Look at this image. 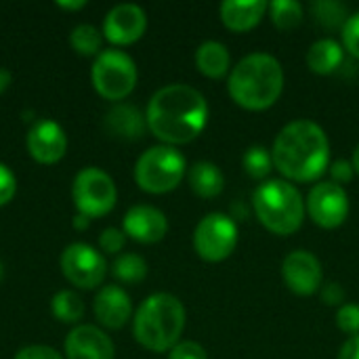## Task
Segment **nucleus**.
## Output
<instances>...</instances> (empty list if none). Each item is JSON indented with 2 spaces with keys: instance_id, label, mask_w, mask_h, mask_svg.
Segmentation results:
<instances>
[{
  "instance_id": "obj_1",
  "label": "nucleus",
  "mask_w": 359,
  "mask_h": 359,
  "mask_svg": "<svg viewBox=\"0 0 359 359\" xmlns=\"http://www.w3.org/2000/svg\"><path fill=\"white\" fill-rule=\"evenodd\" d=\"M145 120L149 133L164 145H185L204 130L208 101L189 84H168L151 95Z\"/></svg>"
},
{
  "instance_id": "obj_2",
  "label": "nucleus",
  "mask_w": 359,
  "mask_h": 359,
  "mask_svg": "<svg viewBox=\"0 0 359 359\" xmlns=\"http://www.w3.org/2000/svg\"><path fill=\"white\" fill-rule=\"evenodd\" d=\"M273 168L294 183L318 181L330 168V141L326 130L313 120L288 122L271 147Z\"/></svg>"
},
{
  "instance_id": "obj_3",
  "label": "nucleus",
  "mask_w": 359,
  "mask_h": 359,
  "mask_svg": "<svg viewBox=\"0 0 359 359\" xmlns=\"http://www.w3.org/2000/svg\"><path fill=\"white\" fill-rule=\"evenodd\" d=\"M227 90L231 101L242 109L265 111L278 103L284 90L282 63L269 53L246 55L231 67Z\"/></svg>"
},
{
  "instance_id": "obj_4",
  "label": "nucleus",
  "mask_w": 359,
  "mask_h": 359,
  "mask_svg": "<svg viewBox=\"0 0 359 359\" xmlns=\"http://www.w3.org/2000/svg\"><path fill=\"white\" fill-rule=\"evenodd\" d=\"M185 307L177 297L156 292L135 311L133 334L141 347L154 353H164L179 343L185 330Z\"/></svg>"
},
{
  "instance_id": "obj_5",
  "label": "nucleus",
  "mask_w": 359,
  "mask_h": 359,
  "mask_svg": "<svg viewBox=\"0 0 359 359\" xmlns=\"http://www.w3.org/2000/svg\"><path fill=\"white\" fill-rule=\"evenodd\" d=\"M252 208L261 225L276 236H292L307 217L301 191L286 179L263 181L252 191Z\"/></svg>"
},
{
  "instance_id": "obj_6",
  "label": "nucleus",
  "mask_w": 359,
  "mask_h": 359,
  "mask_svg": "<svg viewBox=\"0 0 359 359\" xmlns=\"http://www.w3.org/2000/svg\"><path fill=\"white\" fill-rule=\"evenodd\" d=\"M187 162L170 145H156L143 151L135 164V181L147 194H168L185 177Z\"/></svg>"
},
{
  "instance_id": "obj_7",
  "label": "nucleus",
  "mask_w": 359,
  "mask_h": 359,
  "mask_svg": "<svg viewBox=\"0 0 359 359\" xmlns=\"http://www.w3.org/2000/svg\"><path fill=\"white\" fill-rule=\"evenodd\" d=\"M90 80L95 90L103 99L122 101L137 86V65L128 53L118 48H107L95 57Z\"/></svg>"
},
{
  "instance_id": "obj_8",
  "label": "nucleus",
  "mask_w": 359,
  "mask_h": 359,
  "mask_svg": "<svg viewBox=\"0 0 359 359\" xmlns=\"http://www.w3.org/2000/svg\"><path fill=\"white\" fill-rule=\"evenodd\" d=\"M238 223L223 212L202 217L194 231V248L206 263H221L231 257L238 246Z\"/></svg>"
},
{
  "instance_id": "obj_9",
  "label": "nucleus",
  "mask_w": 359,
  "mask_h": 359,
  "mask_svg": "<svg viewBox=\"0 0 359 359\" xmlns=\"http://www.w3.org/2000/svg\"><path fill=\"white\" fill-rule=\"evenodd\" d=\"M72 196H74L78 212L93 219V217L107 215L116 206L118 189L105 170L86 166L74 179Z\"/></svg>"
},
{
  "instance_id": "obj_10",
  "label": "nucleus",
  "mask_w": 359,
  "mask_h": 359,
  "mask_svg": "<svg viewBox=\"0 0 359 359\" xmlns=\"http://www.w3.org/2000/svg\"><path fill=\"white\" fill-rule=\"evenodd\" d=\"M305 208L309 219L322 229H337L349 217V196L345 187L332 181H320L311 187Z\"/></svg>"
},
{
  "instance_id": "obj_11",
  "label": "nucleus",
  "mask_w": 359,
  "mask_h": 359,
  "mask_svg": "<svg viewBox=\"0 0 359 359\" xmlns=\"http://www.w3.org/2000/svg\"><path fill=\"white\" fill-rule=\"evenodd\" d=\"M61 271L78 288H97L107 273V263L99 250L88 244L76 242L61 252Z\"/></svg>"
},
{
  "instance_id": "obj_12",
  "label": "nucleus",
  "mask_w": 359,
  "mask_h": 359,
  "mask_svg": "<svg viewBox=\"0 0 359 359\" xmlns=\"http://www.w3.org/2000/svg\"><path fill=\"white\" fill-rule=\"evenodd\" d=\"M282 278L288 290L299 297H311L324 286L322 263L309 250H292L282 263Z\"/></svg>"
},
{
  "instance_id": "obj_13",
  "label": "nucleus",
  "mask_w": 359,
  "mask_h": 359,
  "mask_svg": "<svg viewBox=\"0 0 359 359\" xmlns=\"http://www.w3.org/2000/svg\"><path fill=\"white\" fill-rule=\"evenodd\" d=\"M147 27V15L139 4H116L103 19V34L111 44L126 46L137 42Z\"/></svg>"
},
{
  "instance_id": "obj_14",
  "label": "nucleus",
  "mask_w": 359,
  "mask_h": 359,
  "mask_svg": "<svg viewBox=\"0 0 359 359\" xmlns=\"http://www.w3.org/2000/svg\"><path fill=\"white\" fill-rule=\"evenodd\" d=\"M27 151L40 164H55L67 151L65 130L55 120H36L27 130Z\"/></svg>"
},
{
  "instance_id": "obj_15",
  "label": "nucleus",
  "mask_w": 359,
  "mask_h": 359,
  "mask_svg": "<svg viewBox=\"0 0 359 359\" xmlns=\"http://www.w3.org/2000/svg\"><path fill=\"white\" fill-rule=\"evenodd\" d=\"M124 233L141 244H156L168 231V219L162 210L149 204H137L126 210L122 221Z\"/></svg>"
},
{
  "instance_id": "obj_16",
  "label": "nucleus",
  "mask_w": 359,
  "mask_h": 359,
  "mask_svg": "<svg viewBox=\"0 0 359 359\" xmlns=\"http://www.w3.org/2000/svg\"><path fill=\"white\" fill-rule=\"evenodd\" d=\"M111 339L97 326L82 324L76 326L65 339V358L67 359H114Z\"/></svg>"
},
{
  "instance_id": "obj_17",
  "label": "nucleus",
  "mask_w": 359,
  "mask_h": 359,
  "mask_svg": "<svg viewBox=\"0 0 359 359\" xmlns=\"http://www.w3.org/2000/svg\"><path fill=\"white\" fill-rule=\"evenodd\" d=\"M93 311L101 326L118 330L126 326V322L130 320L133 303L126 290H122L120 286H103L93 301Z\"/></svg>"
},
{
  "instance_id": "obj_18",
  "label": "nucleus",
  "mask_w": 359,
  "mask_h": 359,
  "mask_svg": "<svg viewBox=\"0 0 359 359\" xmlns=\"http://www.w3.org/2000/svg\"><path fill=\"white\" fill-rule=\"evenodd\" d=\"M269 2L265 0H225L219 6L221 23L231 32H250L267 15Z\"/></svg>"
},
{
  "instance_id": "obj_19",
  "label": "nucleus",
  "mask_w": 359,
  "mask_h": 359,
  "mask_svg": "<svg viewBox=\"0 0 359 359\" xmlns=\"http://www.w3.org/2000/svg\"><path fill=\"white\" fill-rule=\"evenodd\" d=\"M105 130L111 137L124 139V141H137L145 135L147 120L145 116L128 103H116L107 114H105Z\"/></svg>"
},
{
  "instance_id": "obj_20",
  "label": "nucleus",
  "mask_w": 359,
  "mask_h": 359,
  "mask_svg": "<svg viewBox=\"0 0 359 359\" xmlns=\"http://www.w3.org/2000/svg\"><path fill=\"white\" fill-rule=\"evenodd\" d=\"M196 67L202 76L210 80H221L231 72V57L225 44L217 40H206L196 50Z\"/></svg>"
},
{
  "instance_id": "obj_21",
  "label": "nucleus",
  "mask_w": 359,
  "mask_h": 359,
  "mask_svg": "<svg viewBox=\"0 0 359 359\" xmlns=\"http://www.w3.org/2000/svg\"><path fill=\"white\" fill-rule=\"evenodd\" d=\"M187 183H189L191 191L202 200H212V198L221 196L225 189V177H223L221 168L208 160H200L189 168Z\"/></svg>"
},
{
  "instance_id": "obj_22",
  "label": "nucleus",
  "mask_w": 359,
  "mask_h": 359,
  "mask_svg": "<svg viewBox=\"0 0 359 359\" xmlns=\"http://www.w3.org/2000/svg\"><path fill=\"white\" fill-rule=\"evenodd\" d=\"M305 61H307V67L313 74L330 76L345 61V48H343V44H339L332 38H320L309 46Z\"/></svg>"
},
{
  "instance_id": "obj_23",
  "label": "nucleus",
  "mask_w": 359,
  "mask_h": 359,
  "mask_svg": "<svg viewBox=\"0 0 359 359\" xmlns=\"http://www.w3.org/2000/svg\"><path fill=\"white\" fill-rule=\"evenodd\" d=\"M267 15L278 29L290 32L303 23L305 6L299 0H273L267 6Z\"/></svg>"
},
{
  "instance_id": "obj_24",
  "label": "nucleus",
  "mask_w": 359,
  "mask_h": 359,
  "mask_svg": "<svg viewBox=\"0 0 359 359\" xmlns=\"http://www.w3.org/2000/svg\"><path fill=\"white\" fill-rule=\"evenodd\" d=\"M111 273L116 280L124 284H139L147 276V263L139 255L124 252V255H118L116 261L111 263Z\"/></svg>"
},
{
  "instance_id": "obj_25",
  "label": "nucleus",
  "mask_w": 359,
  "mask_h": 359,
  "mask_svg": "<svg viewBox=\"0 0 359 359\" xmlns=\"http://www.w3.org/2000/svg\"><path fill=\"white\" fill-rule=\"evenodd\" d=\"M53 316L63 324H74L84 316V303L74 290H59L50 301Z\"/></svg>"
},
{
  "instance_id": "obj_26",
  "label": "nucleus",
  "mask_w": 359,
  "mask_h": 359,
  "mask_svg": "<svg viewBox=\"0 0 359 359\" xmlns=\"http://www.w3.org/2000/svg\"><path fill=\"white\" fill-rule=\"evenodd\" d=\"M244 170L248 172L250 179L255 181H263L269 177V172L273 170V158H271V149L263 147V145H252L246 149L244 158H242Z\"/></svg>"
},
{
  "instance_id": "obj_27",
  "label": "nucleus",
  "mask_w": 359,
  "mask_h": 359,
  "mask_svg": "<svg viewBox=\"0 0 359 359\" xmlns=\"http://www.w3.org/2000/svg\"><path fill=\"white\" fill-rule=\"evenodd\" d=\"M311 11H313L318 23L328 29H343V25L349 19L347 6L337 0H318V2H313Z\"/></svg>"
},
{
  "instance_id": "obj_28",
  "label": "nucleus",
  "mask_w": 359,
  "mask_h": 359,
  "mask_svg": "<svg viewBox=\"0 0 359 359\" xmlns=\"http://www.w3.org/2000/svg\"><path fill=\"white\" fill-rule=\"evenodd\" d=\"M69 42L76 53L80 55H99L101 50V34L90 23H80L72 29Z\"/></svg>"
},
{
  "instance_id": "obj_29",
  "label": "nucleus",
  "mask_w": 359,
  "mask_h": 359,
  "mask_svg": "<svg viewBox=\"0 0 359 359\" xmlns=\"http://www.w3.org/2000/svg\"><path fill=\"white\" fill-rule=\"evenodd\" d=\"M337 326L341 332L355 337L359 334V305L345 303L337 309Z\"/></svg>"
},
{
  "instance_id": "obj_30",
  "label": "nucleus",
  "mask_w": 359,
  "mask_h": 359,
  "mask_svg": "<svg viewBox=\"0 0 359 359\" xmlns=\"http://www.w3.org/2000/svg\"><path fill=\"white\" fill-rule=\"evenodd\" d=\"M341 36H343V48L359 59V13L349 15L347 23L341 29Z\"/></svg>"
},
{
  "instance_id": "obj_31",
  "label": "nucleus",
  "mask_w": 359,
  "mask_h": 359,
  "mask_svg": "<svg viewBox=\"0 0 359 359\" xmlns=\"http://www.w3.org/2000/svg\"><path fill=\"white\" fill-rule=\"evenodd\" d=\"M124 244H126V233H124L122 229L107 227V229H103L101 236H99V246H101V250L107 252V255L120 252V250L124 248Z\"/></svg>"
},
{
  "instance_id": "obj_32",
  "label": "nucleus",
  "mask_w": 359,
  "mask_h": 359,
  "mask_svg": "<svg viewBox=\"0 0 359 359\" xmlns=\"http://www.w3.org/2000/svg\"><path fill=\"white\" fill-rule=\"evenodd\" d=\"M168 359H208V353L196 341H179L168 351Z\"/></svg>"
},
{
  "instance_id": "obj_33",
  "label": "nucleus",
  "mask_w": 359,
  "mask_h": 359,
  "mask_svg": "<svg viewBox=\"0 0 359 359\" xmlns=\"http://www.w3.org/2000/svg\"><path fill=\"white\" fill-rule=\"evenodd\" d=\"M328 170H330V181L337 183V185H341V187L347 185V183H351L353 177H355V168H353V164L347 162V160H337V162H332Z\"/></svg>"
},
{
  "instance_id": "obj_34",
  "label": "nucleus",
  "mask_w": 359,
  "mask_h": 359,
  "mask_svg": "<svg viewBox=\"0 0 359 359\" xmlns=\"http://www.w3.org/2000/svg\"><path fill=\"white\" fill-rule=\"evenodd\" d=\"M15 191H17V179L11 172V168L0 162V206L8 204L13 200Z\"/></svg>"
},
{
  "instance_id": "obj_35",
  "label": "nucleus",
  "mask_w": 359,
  "mask_h": 359,
  "mask_svg": "<svg viewBox=\"0 0 359 359\" xmlns=\"http://www.w3.org/2000/svg\"><path fill=\"white\" fill-rule=\"evenodd\" d=\"M320 294H322V303L324 305H330V307H341L345 305V290L341 284L337 282H326L322 288H320Z\"/></svg>"
},
{
  "instance_id": "obj_36",
  "label": "nucleus",
  "mask_w": 359,
  "mask_h": 359,
  "mask_svg": "<svg viewBox=\"0 0 359 359\" xmlns=\"http://www.w3.org/2000/svg\"><path fill=\"white\" fill-rule=\"evenodd\" d=\"M15 359H63L61 353H57L53 347H44V345H32V347H23Z\"/></svg>"
},
{
  "instance_id": "obj_37",
  "label": "nucleus",
  "mask_w": 359,
  "mask_h": 359,
  "mask_svg": "<svg viewBox=\"0 0 359 359\" xmlns=\"http://www.w3.org/2000/svg\"><path fill=\"white\" fill-rule=\"evenodd\" d=\"M339 359H359V334L355 337H349L341 351H339Z\"/></svg>"
},
{
  "instance_id": "obj_38",
  "label": "nucleus",
  "mask_w": 359,
  "mask_h": 359,
  "mask_svg": "<svg viewBox=\"0 0 359 359\" xmlns=\"http://www.w3.org/2000/svg\"><path fill=\"white\" fill-rule=\"evenodd\" d=\"M8 84H11V72L0 67V93H4L8 88Z\"/></svg>"
},
{
  "instance_id": "obj_39",
  "label": "nucleus",
  "mask_w": 359,
  "mask_h": 359,
  "mask_svg": "<svg viewBox=\"0 0 359 359\" xmlns=\"http://www.w3.org/2000/svg\"><path fill=\"white\" fill-rule=\"evenodd\" d=\"M88 221H90L88 217H84V215L78 212V217L74 219V227H76V229H86V227H88Z\"/></svg>"
},
{
  "instance_id": "obj_40",
  "label": "nucleus",
  "mask_w": 359,
  "mask_h": 359,
  "mask_svg": "<svg viewBox=\"0 0 359 359\" xmlns=\"http://www.w3.org/2000/svg\"><path fill=\"white\" fill-rule=\"evenodd\" d=\"M61 8H69V11H74V8H82V6H86V2L84 0H78V2H57Z\"/></svg>"
},
{
  "instance_id": "obj_41",
  "label": "nucleus",
  "mask_w": 359,
  "mask_h": 359,
  "mask_svg": "<svg viewBox=\"0 0 359 359\" xmlns=\"http://www.w3.org/2000/svg\"><path fill=\"white\" fill-rule=\"evenodd\" d=\"M351 164H353V168H355V175H359V145L355 147V151H353V160H351Z\"/></svg>"
},
{
  "instance_id": "obj_42",
  "label": "nucleus",
  "mask_w": 359,
  "mask_h": 359,
  "mask_svg": "<svg viewBox=\"0 0 359 359\" xmlns=\"http://www.w3.org/2000/svg\"><path fill=\"white\" fill-rule=\"evenodd\" d=\"M2 278H4V269H2V263H0V282H2Z\"/></svg>"
}]
</instances>
